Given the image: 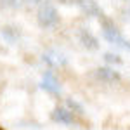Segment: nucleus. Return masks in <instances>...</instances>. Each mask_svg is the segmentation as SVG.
<instances>
[{"label": "nucleus", "mask_w": 130, "mask_h": 130, "mask_svg": "<svg viewBox=\"0 0 130 130\" xmlns=\"http://www.w3.org/2000/svg\"><path fill=\"white\" fill-rule=\"evenodd\" d=\"M24 2H30V4H42L43 0H24Z\"/></svg>", "instance_id": "2eb2a0df"}, {"label": "nucleus", "mask_w": 130, "mask_h": 130, "mask_svg": "<svg viewBox=\"0 0 130 130\" xmlns=\"http://www.w3.org/2000/svg\"><path fill=\"white\" fill-rule=\"evenodd\" d=\"M52 120L57 123H64V125H71L75 123V115L66 108H56L52 111Z\"/></svg>", "instance_id": "39448f33"}, {"label": "nucleus", "mask_w": 130, "mask_h": 130, "mask_svg": "<svg viewBox=\"0 0 130 130\" xmlns=\"http://www.w3.org/2000/svg\"><path fill=\"white\" fill-rule=\"evenodd\" d=\"M59 4H62V5H73V4H76V0H57Z\"/></svg>", "instance_id": "ddd939ff"}, {"label": "nucleus", "mask_w": 130, "mask_h": 130, "mask_svg": "<svg viewBox=\"0 0 130 130\" xmlns=\"http://www.w3.org/2000/svg\"><path fill=\"white\" fill-rule=\"evenodd\" d=\"M43 61L47 64H50V66H64L68 62L66 57L62 54H59V52H56V50H50L47 54H43Z\"/></svg>", "instance_id": "1a4fd4ad"}, {"label": "nucleus", "mask_w": 130, "mask_h": 130, "mask_svg": "<svg viewBox=\"0 0 130 130\" xmlns=\"http://www.w3.org/2000/svg\"><path fill=\"white\" fill-rule=\"evenodd\" d=\"M102 37L109 43L118 45V47H123V43H125V38L120 33V30L115 26V23H111L109 19H104V18H102Z\"/></svg>", "instance_id": "f03ea898"}, {"label": "nucleus", "mask_w": 130, "mask_h": 130, "mask_svg": "<svg viewBox=\"0 0 130 130\" xmlns=\"http://www.w3.org/2000/svg\"><path fill=\"white\" fill-rule=\"evenodd\" d=\"M37 21L42 28H50V26H56L57 21H59V14L57 9L50 4V2H42L38 12H37Z\"/></svg>", "instance_id": "f257e3e1"}, {"label": "nucleus", "mask_w": 130, "mask_h": 130, "mask_svg": "<svg viewBox=\"0 0 130 130\" xmlns=\"http://www.w3.org/2000/svg\"><path fill=\"white\" fill-rule=\"evenodd\" d=\"M104 59L108 61V62H113V64H121L120 56H116V54H113V52H106V54H104Z\"/></svg>", "instance_id": "9b49d317"}, {"label": "nucleus", "mask_w": 130, "mask_h": 130, "mask_svg": "<svg viewBox=\"0 0 130 130\" xmlns=\"http://www.w3.org/2000/svg\"><path fill=\"white\" fill-rule=\"evenodd\" d=\"M66 104H68V108H70V111L73 113V111H76V113H83V108H82V104H78L75 99H68L66 101Z\"/></svg>", "instance_id": "9d476101"}, {"label": "nucleus", "mask_w": 130, "mask_h": 130, "mask_svg": "<svg viewBox=\"0 0 130 130\" xmlns=\"http://www.w3.org/2000/svg\"><path fill=\"white\" fill-rule=\"evenodd\" d=\"M0 35H2V38L5 42H9V43H14V42L19 40L21 37V31L18 26H12V24H7V26H4L2 30H0Z\"/></svg>", "instance_id": "6e6552de"}, {"label": "nucleus", "mask_w": 130, "mask_h": 130, "mask_svg": "<svg viewBox=\"0 0 130 130\" xmlns=\"http://www.w3.org/2000/svg\"><path fill=\"white\" fill-rule=\"evenodd\" d=\"M42 89H45L50 94H59L61 87H59V82L56 80V76L50 73V71H45L43 75V82H42Z\"/></svg>", "instance_id": "0eeeda50"}, {"label": "nucleus", "mask_w": 130, "mask_h": 130, "mask_svg": "<svg viewBox=\"0 0 130 130\" xmlns=\"http://www.w3.org/2000/svg\"><path fill=\"white\" fill-rule=\"evenodd\" d=\"M95 76L99 78L101 82H106V83H115L121 78L120 73L113 68H97L95 70Z\"/></svg>", "instance_id": "423d86ee"}, {"label": "nucleus", "mask_w": 130, "mask_h": 130, "mask_svg": "<svg viewBox=\"0 0 130 130\" xmlns=\"http://www.w3.org/2000/svg\"><path fill=\"white\" fill-rule=\"evenodd\" d=\"M0 5L5 7V9H12V7L21 5V2H19V0H0Z\"/></svg>", "instance_id": "f8f14e48"}, {"label": "nucleus", "mask_w": 130, "mask_h": 130, "mask_svg": "<svg viewBox=\"0 0 130 130\" xmlns=\"http://www.w3.org/2000/svg\"><path fill=\"white\" fill-rule=\"evenodd\" d=\"M128 14H130V4H128Z\"/></svg>", "instance_id": "dca6fc26"}, {"label": "nucleus", "mask_w": 130, "mask_h": 130, "mask_svg": "<svg viewBox=\"0 0 130 130\" xmlns=\"http://www.w3.org/2000/svg\"><path fill=\"white\" fill-rule=\"evenodd\" d=\"M78 40H80V43L87 50H97L99 49V40H97V37H95L94 33H90L89 30H85V28H82V30L78 31Z\"/></svg>", "instance_id": "20e7f679"}, {"label": "nucleus", "mask_w": 130, "mask_h": 130, "mask_svg": "<svg viewBox=\"0 0 130 130\" xmlns=\"http://www.w3.org/2000/svg\"><path fill=\"white\" fill-rule=\"evenodd\" d=\"M123 47L127 50H130V40H125V43H123Z\"/></svg>", "instance_id": "4468645a"}, {"label": "nucleus", "mask_w": 130, "mask_h": 130, "mask_svg": "<svg viewBox=\"0 0 130 130\" xmlns=\"http://www.w3.org/2000/svg\"><path fill=\"white\" fill-rule=\"evenodd\" d=\"M76 5L80 7L87 16H92V18H104V12L99 7V4L95 0H76Z\"/></svg>", "instance_id": "7ed1b4c3"}]
</instances>
